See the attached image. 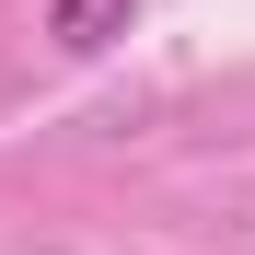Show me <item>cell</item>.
<instances>
[{"mask_svg": "<svg viewBox=\"0 0 255 255\" xmlns=\"http://www.w3.org/2000/svg\"><path fill=\"white\" fill-rule=\"evenodd\" d=\"M47 35H58L70 58H93V47H116V35H128V0H58Z\"/></svg>", "mask_w": 255, "mask_h": 255, "instance_id": "1", "label": "cell"}]
</instances>
